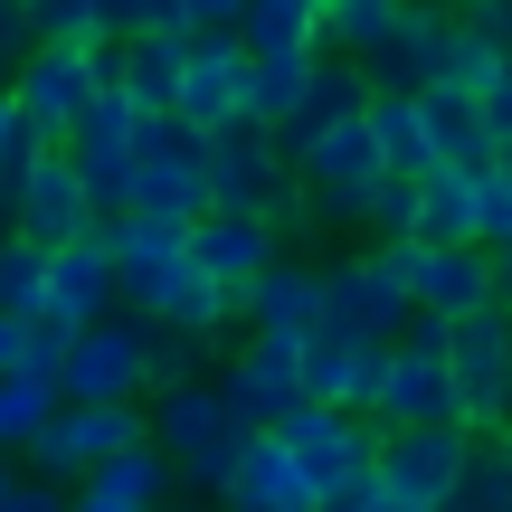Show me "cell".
Here are the masks:
<instances>
[{
	"label": "cell",
	"instance_id": "cell-1",
	"mask_svg": "<svg viewBox=\"0 0 512 512\" xmlns=\"http://www.w3.org/2000/svg\"><path fill=\"white\" fill-rule=\"evenodd\" d=\"M143 427H152V446L171 456V484H181V494H219L228 465H238L247 437H256L238 408L219 399V380H181V389H162Z\"/></svg>",
	"mask_w": 512,
	"mask_h": 512
},
{
	"label": "cell",
	"instance_id": "cell-2",
	"mask_svg": "<svg viewBox=\"0 0 512 512\" xmlns=\"http://www.w3.org/2000/svg\"><path fill=\"white\" fill-rule=\"evenodd\" d=\"M275 446H285L294 465L313 475V494L323 512L342 494H361V484H380V418H361V408H332V399H294L285 418L266 427Z\"/></svg>",
	"mask_w": 512,
	"mask_h": 512
},
{
	"label": "cell",
	"instance_id": "cell-3",
	"mask_svg": "<svg viewBox=\"0 0 512 512\" xmlns=\"http://www.w3.org/2000/svg\"><path fill=\"white\" fill-rule=\"evenodd\" d=\"M133 437H152L143 399H57L48 418H38V437L19 446V465L48 475V484H76V475H95V465H105L114 446H133Z\"/></svg>",
	"mask_w": 512,
	"mask_h": 512
},
{
	"label": "cell",
	"instance_id": "cell-4",
	"mask_svg": "<svg viewBox=\"0 0 512 512\" xmlns=\"http://www.w3.org/2000/svg\"><path fill=\"white\" fill-rule=\"evenodd\" d=\"M304 200V181H294V152L275 143L266 124H219L209 133V209H256V219H285V209ZM285 238V228H275Z\"/></svg>",
	"mask_w": 512,
	"mask_h": 512
},
{
	"label": "cell",
	"instance_id": "cell-5",
	"mask_svg": "<svg viewBox=\"0 0 512 512\" xmlns=\"http://www.w3.org/2000/svg\"><path fill=\"white\" fill-rule=\"evenodd\" d=\"M446 370H456V418L475 437H494L512 418V313L503 304H475L446 323Z\"/></svg>",
	"mask_w": 512,
	"mask_h": 512
},
{
	"label": "cell",
	"instance_id": "cell-6",
	"mask_svg": "<svg viewBox=\"0 0 512 512\" xmlns=\"http://www.w3.org/2000/svg\"><path fill=\"white\" fill-rule=\"evenodd\" d=\"M143 313H95V323H67V351H57V399H143Z\"/></svg>",
	"mask_w": 512,
	"mask_h": 512
},
{
	"label": "cell",
	"instance_id": "cell-7",
	"mask_svg": "<svg viewBox=\"0 0 512 512\" xmlns=\"http://www.w3.org/2000/svg\"><path fill=\"white\" fill-rule=\"evenodd\" d=\"M0 86H10L19 124H29L38 143H67V124L86 114V95L105 86V76H95V48H67V38H29V48H19V67L0 76Z\"/></svg>",
	"mask_w": 512,
	"mask_h": 512
},
{
	"label": "cell",
	"instance_id": "cell-8",
	"mask_svg": "<svg viewBox=\"0 0 512 512\" xmlns=\"http://www.w3.org/2000/svg\"><path fill=\"white\" fill-rule=\"evenodd\" d=\"M0 219H10V228H29L38 247H57V238H76V228H105V209L86 200V181H76L67 143H38L29 162L0 181Z\"/></svg>",
	"mask_w": 512,
	"mask_h": 512
},
{
	"label": "cell",
	"instance_id": "cell-9",
	"mask_svg": "<svg viewBox=\"0 0 512 512\" xmlns=\"http://www.w3.org/2000/svg\"><path fill=\"white\" fill-rule=\"evenodd\" d=\"M114 247V285H124V313H152L171 294V275L190 266V219H152V209H114L105 219Z\"/></svg>",
	"mask_w": 512,
	"mask_h": 512
},
{
	"label": "cell",
	"instance_id": "cell-10",
	"mask_svg": "<svg viewBox=\"0 0 512 512\" xmlns=\"http://www.w3.org/2000/svg\"><path fill=\"white\" fill-rule=\"evenodd\" d=\"M475 456V427L465 418H427V427H380V484L408 503H446V484Z\"/></svg>",
	"mask_w": 512,
	"mask_h": 512
},
{
	"label": "cell",
	"instance_id": "cell-11",
	"mask_svg": "<svg viewBox=\"0 0 512 512\" xmlns=\"http://www.w3.org/2000/svg\"><path fill=\"white\" fill-rule=\"evenodd\" d=\"M238 105H247V48H238V29H190L171 114H181L190 133H219V124H238Z\"/></svg>",
	"mask_w": 512,
	"mask_h": 512
},
{
	"label": "cell",
	"instance_id": "cell-12",
	"mask_svg": "<svg viewBox=\"0 0 512 512\" xmlns=\"http://www.w3.org/2000/svg\"><path fill=\"white\" fill-rule=\"evenodd\" d=\"M380 370H389V342H361V332L313 323L304 342H294V380H304V399L361 408V418H370V399H380Z\"/></svg>",
	"mask_w": 512,
	"mask_h": 512
},
{
	"label": "cell",
	"instance_id": "cell-13",
	"mask_svg": "<svg viewBox=\"0 0 512 512\" xmlns=\"http://www.w3.org/2000/svg\"><path fill=\"white\" fill-rule=\"evenodd\" d=\"M219 399L238 408L247 427H275L294 399H304V380H294V342H285V332H247V342L219 361Z\"/></svg>",
	"mask_w": 512,
	"mask_h": 512
},
{
	"label": "cell",
	"instance_id": "cell-14",
	"mask_svg": "<svg viewBox=\"0 0 512 512\" xmlns=\"http://www.w3.org/2000/svg\"><path fill=\"white\" fill-rule=\"evenodd\" d=\"M124 304V285H114V247H105V228H76V238H57L48 247V323H95V313H114Z\"/></svg>",
	"mask_w": 512,
	"mask_h": 512
},
{
	"label": "cell",
	"instance_id": "cell-15",
	"mask_svg": "<svg viewBox=\"0 0 512 512\" xmlns=\"http://www.w3.org/2000/svg\"><path fill=\"white\" fill-rule=\"evenodd\" d=\"M313 275H323V323H332V332L389 342V332H399L408 313H418V304H408V294L389 285L380 266H370V256H332V266H313Z\"/></svg>",
	"mask_w": 512,
	"mask_h": 512
},
{
	"label": "cell",
	"instance_id": "cell-16",
	"mask_svg": "<svg viewBox=\"0 0 512 512\" xmlns=\"http://www.w3.org/2000/svg\"><path fill=\"white\" fill-rule=\"evenodd\" d=\"M408 304H418V313H437V323H456V313H475V304H503V294H494V247H475V238L427 247V238H418Z\"/></svg>",
	"mask_w": 512,
	"mask_h": 512
},
{
	"label": "cell",
	"instance_id": "cell-17",
	"mask_svg": "<svg viewBox=\"0 0 512 512\" xmlns=\"http://www.w3.org/2000/svg\"><path fill=\"white\" fill-rule=\"evenodd\" d=\"M238 323H247V332H285V342H304V332L323 323V275H313L304 256H266V266L238 285Z\"/></svg>",
	"mask_w": 512,
	"mask_h": 512
},
{
	"label": "cell",
	"instance_id": "cell-18",
	"mask_svg": "<svg viewBox=\"0 0 512 512\" xmlns=\"http://www.w3.org/2000/svg\"><path fill=\"white\" fill-rule=\"evenodd\" d=\"M209 503H219V512H323V494H313V475H304V465H294L285 446L266 437V427L247 437V456L228 465V484H219Z\"/></svg>",
	"mask_w": 512,
	"mask_h": 512
},
{
	"label": "cell",
	"instance_id": "cell-19",
	"mask_svg": "<svg viewBox=\"0 0 512 512\" xmlns=\"http://www.w3.org/2000/svg\"><path fill=\"white\" fill-rule=\"evenodd\" d=\"M266 256H285V238H275V219H256V209H200V219H190V266L219 275V285H247Z\"/></svg>",
	"mask_w": 512,
	"mask_h": 512
},
{
	"label": "cell",
	"instance_id": "cell-20",
	"mask_svg": "<svg viewBox=\"0 0 512 512\" xmlns=\"http://www.w3.org/2000/svg\"><path fill=\"white\" fill-rule=\"evenodd\" d=\"M181 57H190V29H133V38H114V86L133 95V114H171Z\"/></svg>",
	"mask_w": 512,
	"mask_h": 512
},
{
	"label": "cell",
	"instance_id": "cell-21",
	"mask_svg": "<svg viewBox=\"0 0 512 512\" xmlns=\"http://www.w3.org/2000/svg\"><path fill=\"white\" fill-rule=\"evenodd\" d=\"M294 181H380V143H370V114H332L294 143Z\"/></svg>",
	"mask_w": 512,
	"mask_h": 512
},
{
	"label": "cell",
	"instance_id": "cell-22",
	"mask_svg": "<svg viewBox=\"0 0 512 512\" xmlns=\"http://www.w3.org/2000/svg\"><path fill=\"white\" fill-rule=\"evenodd\" d=\"M370 143H380V171H408L418 181L427 162H437V143H427V114H418V86H370Z\"/></svg>",
	"mask_w": 512,
	"mask_h": 512
},
{
	"label": "cell",
	"instance_id": "cell-23",
	"mask_svg": "<svg viewBox=\"0 0 512 512\" xmlns=\"http://www.w3.org/2000/svg\"><path fill=\"white\" fill-rule=\"evenodd\" d=\"M418 114H427V143H437V162H494V124H484V105L465 86H418Z\"/></svg>",
	"mask_w": 512,
	"mask_h": 512
},
{
	"label": "cell",
	"instance_id": "cell-24",
	"mask_svg": "<svg viewBox=\"0 0 512 512\" xmlns=\"http://www.w3.org/2000/svg\"><path fill=\"white\" fill-rule=\"evenodd\" d=\"M418 238L427 247L475 238V171H465V162H427L418 171Z\"/></svg>",
	"mask_w": 512,
	"mask_h": 512
},
{
	"label": "cell",
	"instance_id": "cell-25",
	"mask_svg": "<svg viewBox=\"0 0 512 512\" xmlns=\"http://www.w3.org/2000/svg\"><path fill=\"white\" fill-rule=\"evenodd\" d=\"M238 48L247 57H304V48H323V10H313V0H247L238 10Z\"/></svg>",
	"mask_w": 512,
	"mask_h": 512
},
{
	"label": "cell",
	"instance_id": "cell-26",
	"mask_svg": "<svg viewBox=\"0 0 512 512\" xmlns=\"http://www.w3.org/2000/svg\"><path fill=\"white\" fill-rule=\"evenodd\" d=\"M143 323H171V332H209V342H219V332L238 323V285H219V275L181 266V275H171V294L143 313Z\"/></svg>",
	"mask_w": 512,
	"mask_h": 512
},
{
	"label": "cell",
	"instance_id": "cell-27",
	"mask_svg": "<svg viewBox=\"0 0 512 512\" xmlns=\"http://www.w3.org/2000/svg\"><path fill=\"white\" fill-rule=\"evenodd\" d=\"M304 86H313V48H304V57H247V105H238V114L275 133L294 105H304Z\"/></svg>",
	"mask_w": 512,
	"mask_h": 512
},
{
	"label": "cell",
	"instance_id": "cell-28",
	"mask_svg": "<svg viewBox=\"0 0 512 512\" xmlns=\"http://www.w3.org/2000/svg\"><path fill=\"white\" fill-rule=\"evenodd\" d=\"M209 332H171V323H152V342H143V399H162V389H181V380H209Z\"/></svg>",
	"mask_w": 512,
	"mask_h": 512
},
{
	"label": "cell",
	"instance_id": "cell-29",
	"mask_svg": "<svg viewBox=\"0 0 512 512\" xmlns=\"http://www.w3.org/2000/svg\"><path fill=\"white\" fill-rule=\"evenodd\" d=\"M503 38L494 29H475V19H446V48H437V86H465V95H475L484 86V76H494L503 67Z\"/></svg>",
	"mask_w": 512,
	"mask_h": 512
},
{
	"label": "cell",
	"instance_id": "cell-30",
	"mask_svg": "<svg viewBox=\"0 0 512 512\" xmlns=\"http://www.w3.org/2000/svg\"><path fill=\"white\" fill-rule=\"evenodd\" d=\"M48 408H57V380H48V370H0V446H10V456L38 437Z\"/></svg>",
	"mask_w": 512,
	"mask_h": 512
},
{
	"label": "cell",
	"instance_id": "cell-31",
	"mask_svg": "<svg viewBox=\"0 0 512 512\" xmlns=\"http://www.w3.org/2000/svg\"><path fill=\"white\" fill-rule=\"evenodd\" d=\"M0 304H10V313L48 304V247H38L29 228H0Z\"/></svg>",
	"mask_w": 512,
	"mask_h": 512
},
{
	"label": "cell",
	"instance_id": "cell-32",
	"mask_svg": "<svg viewBox=\"0 0 512 512\" xmlns=\"http://www.w3.org/2000/svg\"><path fill=\"white\" fill-rule=\"evenodd\" d=\"M67 162H76V181H86V200L105 219L133 200V143H67Z\"/></svg>",
	"mask_w": 512,
	"mask_h": 512
},
{
	"label": "cell",
	"instance_id": "cell-33",
	"mask_svg": "<svg viewBox=\"0 0 512 512\" xmlns=\"http://www.w3.org/2000/svg\"><path fill=\"white\" fill-rule=\"evenodd\" d=\"M323 10V48H342V57H361L370 38L399 19V0H313Z\"/></svg>",
	"mask_w": 512,
	"mask_h": 512
},
{
	"label": "cell",
	"instance_id": "cell-34",
	"mask_svg": "<svg viewBox=\"0 0 512 512\" xmlns=\"http://www.w3.org/2000/svg\"><path fill=\"white\" fill-rule=\"evenodd\" d=\"M19 19H29V38H67V48H95V38H114L105 19H95V0H19Z\"/></svg>",
	"mask_w": 512,
	"mask_h": 512
},
{
	"label": "cell",
	"instance_id": "cell-35",
	"mask_svg": "<svg viewBox=\"0 0 512 512\" xmlns=\"http://www.w3.org/2000/svg\"><path fill=\"white\" fill-rule=\"evenodd\" d=\"M361 228H370V238H418V181H408V171H380Z\"/></svg>",
	"mask_w": 512,
	"mask_h": 512
},
{
	"label": "cell",
	"instance_id": "cell-36",
	"mask_svg": "<svg viewBox=\"0 0 512 512\" xmlns=\"http://www.w3.org/2000/svg\"><path fill=\"white\" fill-rule=\"evenodd\" d=\"M503 238H512V171L475 162V247H503Z\"/></svg>",
	"mask_w": 512,
	"mask_h": 512
},
{
	"label": "cell",
	"instance_id": "cell-37",
	"mask_svg": "<svg viewBox=\"0 0 512 512\" xmlns=\"http://www.w3.org/2000/svg\"><path fill=\"white\" fill-rule=\"evenodd\" d=\"M0 512H67V484H48V475H29V465H19V475L0 484Z\"/></svg>",
	"mask_w": 512,
	"mask_h": 512
},
{
	"label": "cell",
	"instance_id": "cell-38",
	"mask_svg": "<svg viewBox=\"0 0 512 512\" xmlns=\"http://www.w3.org/2000/svg\"><path fill=\"white\" fill-rule=\"evenodd\" d=\"M29 152H38V133L19 124V105H10V86H0V181H10V171L29 162Z\"/></svg>",
	"mask_w": 512,
	"mask_h": 512
},
{
	"label": "cell",
	"instance_id": "cell-39",
	"mask_svg": "<svg viewBox=\"0 0 512 512\" xmlns=\"http://www.w3.org/2000/svg\"><path fill=\"white\" fill-rule=\"evenodd\" d=\"M475 105H484V124H494V133H512V57H503V67L475 86Z\"/></svg>",
	"mask_w": 512,
	"mask_h": 512
},
{
	"label": "cell",
	"instance_id": "cell-40",
	"mask_svg": "<svg viewBox=\"0 0 512 512\" xmlns=\"http://www.w3.org/2000/svg\"><path fill=\"white\" fill-rule=\"evenodd\" d=\"M67 512H143V503H124V494H105L95 475H76L67 484Z\"/></svg>",
	"mask_w": 512,
	"mask_h": 512
},
{
	"label": "cell",
	"instance_id": "cell-41",
	"mask_svg": "<svg viewBox=\"0 0 512 512\" xmlns=\"http://www.w3.org/2000/svg\"><path fill=\"white\" fill-rule=\"evenodd\" d=\"M247 0H181V29H238Z\"/></svg>",
	"mask_w": 512,
	"mask_h": 512
},
{
	"label": "cell",
	"instance_id": "cell-42",
	"mask_svg": "<svg viewBox=\"0 0 512 512\" xmlns=\"http://www.w3.org/2000/svg\"><path fill=\"white\" fill-rule=\"evenodd\" d=\"M19 48H29V19H19V0H0V76L19 67Z\"/></svg>",
	"mask_w": 512,
	"mask_h": 512
},
{
	"label": "cell",
	"instance_id": "cell-43",
	"mask_svg": "<svg viewBox=\"0 0 512 512\" xmlns=\"http://www.w3.org/2000/svg\"><path fill=\"white\" fill-rule=\"evenodd\" d=\"M19 332H29V313H10V304H0V370L19 361Z\"/></svg>",
	"mask_w": 512,
	"mask_h": 512
},
{
	"label": "cell",
	"instance_id": "cell-44",
	"mask_svg": "<svg viewBox=\"0 0 512 512\" xmlns=\"http://www.w3.org/2000/svg\"><path fill=\"white\" fill-rule=\"evenodd\" d=\"M494 294H503V304H512V238L494 247Z\"/></svg>",
	"mask_w": 512,
	"mask_h": 512
},
{
	"label": "cell",
	"instance_id": "cell-45",
	"mask_svg": "<svg viewBox=\"0 0 512 512\" xmlns=\"http://www.w3.org/2000/svg\"><path fill=\"white\" fill-rule=\"evenodd\" d=\"M152 512H219L209 494H171V503H152Z\"/></svg>",
	"mask_w": 512,
	"mask_h": 512
},
{
	"label": "cell",
	"instance_id": "cell-46",
	"mask_svg": "<svg viewBox=\"0 0 512 512\" xmlns=\"http://www.w3.org/2000/svg\"><path fill=\"white\" fill-rule=\"evenodd\" d=\"M484 446H494V456H503V465H512V418H503V427H494V437H484Z\"/></svg>",
	"mask_w": 512,
	"mask_h": 512
},
{
	"label": "cell",
	"instance_id": "cell-47",
	"mask_svg": "<svg viewBox=\"0 0 512 512\" xmlns=\"http://www.w3.org/2000/svg\"><path fill=\"white\" fill-rule=\"evenodd\" d=\"M494 162H503V171H512V133H494Z\"/></svg>",
	"mask_w": 512,
	"mask_h": 512
},
{
	"label": "cell",
	"instance_id": "cell-48",
	"mask_svg": "<svg viewBox=\"0 0 512 512\" xmlns=\"http://www.w3.org/2000/svg\"><path fill=\"white\" fill-rule=\"evenodd\" d=\"M10 475H19V456H10V446H0V484H10Z\"/></svg>",
	"mask_w": 512,
	"mask_h": 512
},
{
	"label": "cell",
	"instance_id": "cell-49",
	"mask_svg": "<svg viewBox=\"0 0 512 512\" xmlns=\"http://www.w3.org/2000/svg\"><path fill=\"white\" fill-rule=\"evenodd\" d=\"M0 228H10V219H0Z\"/></svg>",
	"mask_w": 512,
	"mask_h": 512
},
{
	"label": "cell",
	"instance_id": "cell-50",
	"mask_svg": "<svg viewBox=\"0 0 512 512\" xmlns=\"http://www.w3.org/2000/svg\"><path fill=\"white\" fill-rule=\"evenodd\" d=\"M503 313H512V304H503Z\"/></svg>",
	"mask_w": 512,
	"mask_h": 512
}]
</instances>
